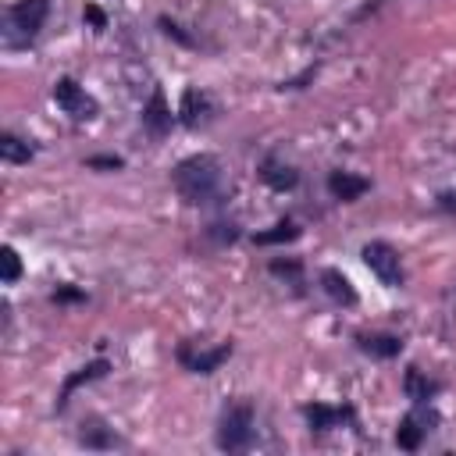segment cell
<instances>
[{"instance_id":"obj_1","label":"cell","mask_w":456,"mask_h":456,"mask_svg":"<svg viewBox=\"0 0 456 456\" xmlns=\"http://www.w3.org/2000/svg\"><path fill=\"white\" fill-rule=\"evenodd\" d=\"M171 185L182 203L189 207H210L224 196V167L214 153H189L175 164Z\"/></svg>"},{"instance_id":"obj_2","label":"cell","mask_w":456,"mask_h":456,"mask_svg":"<svg viewBox=\"0 0 456 456\" xmlns=\"http://www.w3.org/2000/svg\"><path fill=\"white\" fill-rule=\"evenodd\" d=\"M256 442V410L249 399L224 403L217 417V449L221 452H246Z\"/></svg>"},{"instance_id":"obj_3","label":"cell","mask_w":456,"mask_h":456,"mask_svg":"<svg viewBox=\"0 0 456 456\" xmlns=\"http://www.w3.org/2000/svg\"><path fill=\"white\" fill-rule=\"evenodd\" d=\"M50 18V0H14L4 11V46H28Z\"/></svg>"},{"instance_id":"obj_4","label":"cell","mask_w":456,"mask_h":456,"mask_svg":"<svg viewBox=\"0 0 456 456\" xmlns=\"http://www.w3.org/2000/svg\"><path fill=\"white\" fill-rule=\"evenodd\" d=\"M360 260L367 264V271H370L385 289H399V285L406 281V271H403L399 249H395V246H388L385 239H370V242H363Z\"/></svg>"},{"instance_id":"obj_5","label":"cell","mask_w":456,"mask_h":456,"mask_svg":"<svg viewBox=\"0 0 456 456\" xmlns=\"http://www.w3.org/2000/svg\"><path fill=\"white\" fill-rule=\"evenodd\" d=\"M438 410L431 406V403H413V410L399 420V428H395V445L399 449H406V452H417L424 442H428V435L438 428Z\"/></svg>"},{"instance_id":"obj_6","label":"cell","mask_w":456,"mask_h":456,"mask_svg":"<svg viewBox=\"0 0 456 456\" xmlns=\"http://www.w3.org/2000/svg\"><path fill=\"white\" fill-rule=\"evenodd\" d=\"M53 103L71 118V121H93L100 114V103L93 93H86V86H78L71 75H61L53 82Z\"/></svg>"},{"instance_id":"obj_7","label":"cell","mask_w":456,"mask_h":456,"mask_svg":"<svg viewBox=\"0 0 456 456\" xmlns=\"http://www.w3.org/2000/svg\"><path fill=\"white\" fill-rule=\"evenodd\" d=\"M232 342H217V346H192V342H182L178 349H175V356H178V363L185 367V370H192V374H214L228 356H232Z\"/></svg>"},{"instance_id":"obj_8","label":"cell","mask_w":456,"mask_h":456,"mask_svg":"<svg viewBox=\"0 0 456 456\" xmlns=\"http://www.w3.org/2000/svg\"><path fill=\"white\" fill-rule=\"evenodd\" d=\"M303 420L314 435H324V431H335V428H346V424H356V410L349 403L342 406H331V403H306L303 406Z\"/></svg>"},{"instance_id":"obj_9","label":"cell","mask_w":456,"mask_h":456,"mask_svg":"<svg viewBox=\"0 0 456 456\" xmlns=\"http://www.w3.org/2000/svg\"><path fill=\"white\" fill-rule=\"evenodd\" d=\"M214 114H217V100H214L207 89L189 86V89L182 93V103H178V121H182L185 128H203L207 121H214Z\"/></svg>"},{"instance_id":"obj_10","label":"cell","mask_w":456,"mask_h":456,"mask_svg":"<svg viewBox=\"0 0 456 456\" xmlns=\"http://www.w3.org/2000/svg\"><path fill=\"white\" fill-rule=\"evenodd\" d=\"M256 175H260V182H264L267 189H274V192H292V189L299 185V171H296L289 160H281L278 153H267V157L256 164Z\"/></svg>"},{"instance_id":"obj_11","label":"cell","mask_w":456,"mask_h":456,"mask_svg":"<svg viewBox=\"0 0 456 456\" xmlns=\"http://www.w3.org/2000/svg\"><path fill=\"white\" fill-rule=\"evenodd\" d=\"M78 445L82 449H96V452H110V449H125L128 442L110 424H103L100 417H86L82 428H78Z\"/></svg>"},{"instance_id":"obj_12","label":"cell","mask_w":456,"mask_h":456,"mask_svg":"<svg viewBox=\"0 0 456 456\" xmlns=\"http://www.w3.org/2000/svg\"><path fill=\"white\" fill-rule=\"evenodd\" d=\"M171 125H175V114H171V107L164 100V89H153L150 100H146V107H142V128L153 139H164L171 132Z\"/></svg>"},{"instance_id":"obj_13","label":"cell","mask_w":456,"mask_h":456,"mask_svg":"<svg viewBox=\"0 0 456 456\" xmlns=\"http://www.w3.org/2000/svg\"><path fill=\"white\" fill-rule=\"evenodd\" d=\"M107 370H110V360L96 356V360H89L86 367H78L75 374H68L64 385H61V392H57V413L68 406V399L75 395V388H82V385H89V381H96V378H107Z\"/></svg>"},{"instance_id":"obj_14","label":"cell","mask_w":456,"mask_h":456,"mask_svg":"<svg viewBox=\"0 0 456 456\" xmlns=\"http://www.w3.org/2000/svg\"><path fill=\"white\" fill-rule=\"evenodd\" d=\"M367 189H370V178L353 175V171H346V167H335V171L328 175V192H331L338 203H356Z\"/></svg>"},{"instance_id":"obj_15","label":"cell","mask_w":456,"mask_h":456,"mask_svg":"<svg viewBox=\"0 0 456 456\" xmlns=\"http://www.w3.org/2000/svg\"><path fill=\"white\" fill-rule=\"evenodd\" d=\"M356 349L374 360H392L403 353V338L388 331H356Z\"/></svg>"},{"instance_id":"obj_16","label":"cell","mask_w":456,"mask_h":456,"mask_svg":"<svg viewBox=\"0 0 456 456\" xmlns=\"http://www.w3.org/2000/svg\"><path fill=\"white\" fill-rule=\"evenodd\" d=\"M317 281H321V289H324V296L331 299V303H338V306H356V289H353V281L338 271V267H324L321 274H317Z\"/></svg>"},{"instance_id":"obj_17","label":"cell","mask_w":456,"mask_h":456,"mask_svg":"<svg viewBox=\"0 0 456 456\" xmlns=\"http://www.w3.org/2000/svg\"><path fill=\"white\" fill-rule=\"evenodd\" d=\"M403 392H406L410 403H431V399L442 392V381L428 378L420 367H406V374H403Z\"/></svg>"},{"instance_id":"obj_18","label":"cell","mask_w":456,"mask_h":456,"mask_svg":"<svg viewBox=\"0 0 456 456\" xmlns=\"http://www.w3.org/2000/svg\"><path fill=\"white\" fill-rule=\"evenodd\" d=\"M0 157L4 164H28L36 157L32 139H21L18 132H0Z\"/></svg>"},{"instance_id":"obj_19","label":"cell","mask_w":456,"mask_h":456,"mask_svg":"<svg viewBox=\"0 0 456 456\" xmlns=\"http://www.w3.org/2000/svg\"><path fill=\"white\" fill-rule=\"evenodd\" d=\"M292 239H299V224H296L292 217H281L274 228H267V232H256V235H253V242H256V246H281V242H292Z\"/></svg>"},{"instance_id":"obj_20","label":"cell","mask_w":456,"mask_h":456,"mask_svg":"<svg viewBox=\"0 0 456 456\" xmlns=\"http://www.w3.org/2000/svg\"><path fill=\"white\" fill-rule=\"evenodd\" d=\"M267 271L274 274V278H285L289 285H303V264L296 260V256H274L271 264H267Z\"/></svg>"},{"instance_id":"obj_21","label":"cell","mask_w":456,"mask_h":456,"mask_svg":"<svg viewBox=\"0 0 456 456\" xmlns=\"http://www.w3.org/2000/svg\"><path fill=\"white\" fill-rule=\"evenodd\" d=\"M4 274H0V281L4 285H14L18 278H21V256H18V249L14 246H4Z\"/></svg>"},{"instance_id":"obj_22","label":"cell","mask_w":456,"mask_h":456,"mask_svg":"<svg viewBox=\"0 0 456 456\" xmlns=\"http://www.w3.org/2000/svg\"><path fill=\"white\" fill-rule=\"evenodd\" d=\"M157 25H160V32H164L167 39H175V43H182V46H196V39H192L178 21H171L167 14H160V18H157Z\"/></svg>"},{"instance_id":"obj_23","label":"cell","mask_w":456,"mask_h":456,"mask_svg":"<svg viewBox=\"0 0 456 456\" xmlns=\"http://www.w3.org/2000/svg\"><path fill=\"white\" fill-rule=\"evenodd\" d=\"M86 167H93V171H118V167H125V160L118 153H100V157H86Z\"/></svg>"},{"instance_id":"obj_24","label":"cell","mask_w":456,"mask_h":456,"mask_svg":"<svg viewBox=\"0 0 456 456\" xmlns=\"http://www.w3.org/2000/svg\"><path fill=\"white\" fill-rule=\"evenodd\" d=\"M207 235H214L217 246H224V242H235V239H239V228H235L232 221H214V224L207 228Z\"/></svg>"},{"instance_id":"obj_25","label":"cell","mask_w":456,"mask_h":456,"mask_svg":"<svg viewBox=\"0 0 456 456\" xmlns=\"http://www.w3.org/2000/svg\"><path fill=\"white\" fill-rule=\"evenodd\" d=\"M50 303H86V292L82 289H71V285H57L50 292Z\"/></svg>"},{"instance_id":"obj_26","label":"cell","mask_w":456,"mask_h":456,"mask_svg":"<svg viewBox=\"0 0 456 456\" xmlns=\"http://www.w3.org/2000/svg\"><path fill=\"white\" fill-rule=\"evenodd\" d=\"M82 18H86V21H89V25L96 28V32H103V28H107V14H103V11L96 7V4H86V11H82Z\"/></svg>"},{"instance_id":"obj_27","label":"cell","mask_w":456,"mask_h":456,"mask_svg":"<svg viewBox=\"0 0 456 456\" xmlns=\"http://www.w3.org/2000/svg\"><path fill=\"white\" fill-rule=\"evenodd\" d=\"M435 207H438L442 214H456V192H452V189H442V192L435 196Z\"/></svg>"}]
</instances>
